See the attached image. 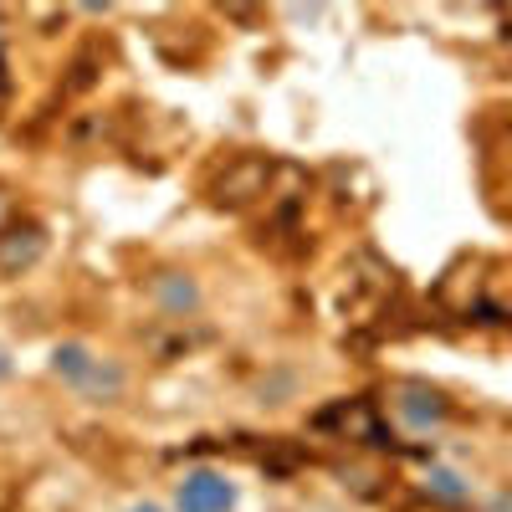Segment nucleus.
I'll use <instances>...</instances> for the list:
<instances>
[{
  "mask_svg": "<svg viewBox=\"0 0 512 512\" xmlns=\"http://www.w3.org/2000/svg\"><path fill=\"white\" fill-rule=\"evenodd\" d=\"M180 512H231L236 507V487L221 472H185L180 492H175Z\"/></svg>",
  "mask_w": 512,
  "mask_h": 512,
  "instance_id": "nucleus-1",
  "label": "nucleus"
},
{
  "mask_svg": "<svg viewBox=\"0 0 512 512\" xmlns=\"http://www.w3.org/2000/svg\"><path fill=\"white\" fill-rule=\"evenodd\" d=\"M267 180H272L267 159H236L226 175L216 180V200L221 205H246L251 195H267Z\"/></svg>",
  "mask_w": 512,
  "mask_h": 512,
  "instance_id": "nucleus-2",
  "label": "nucleus"
},
{
  "mask_svg": "<svg viewBox=\"0 0 512 512\" xmlns=\"http://www.w3.org/2000/svg\"><path fill=\"white\" fill-rule=\"evenodd\" d=\"M41 251H47V236H41L36 221H21V226H11V231H0V272L16 277V272L36 267Z\"/></svg>",
  "mask_w": 512,
  "mask_h": 512,
  "instance_id": "nucleus-3",
  "label": "nucleus"
},
{
  "mask_svg": "<svg viewBox=\"0 0 512 512\" xmlns=\"http://www.w3.org/2000/svg\"><path fill=\"white\" fill-rule=\"evenodd\" d=\"M57 374H67L72 384H82V390H118L123 384V374L118 369H103V359H93L82 344H67V349H57Z\"/></svg>",
  "mask_w": 512,
  "mask_h": 512,
  "instance_id": "nucleus-4",
  "label": "nucleus"
},
{
  "mask_svg": "<svg viewBox=\"0 0 512 512\" xmlns=\"http://www.w3.org/2000/svg\"><path fill=\"white\" fill-rule=\"evenodd\" d=\"M395 410H400L410 425H420V431H425V425H436V420H446V400L431 390V384H405L400 400H395Z\"/></svg>",
  "mask_w": 512,
  "mask_h": 512,
  "instance_id": "nucleus-5",
  "label": "nucleus"
},
{
  "mask_svg": "<svg viewBox=\"0 0 512 512\" xmlns=\"http://www.w3.org/2000/svg\"><path fill=\"white\" fill-rule=\"evenodd\" d=\"M154 297H159V303L169 308V313H185V308H195V282L190 277H180V272H164L159 282H154Z\"/></svg>",
  "mask_w": 512,
  "mask_h": 512,
  "instance_id": "nucleus-6",
  "label": "nucleus"
},
{
  "mask_svg": "<svg viewBox=\"0 0 512 512\" xmlns=\"http://www.w3.org/2000/svg\"><path fill=\"white\" fill-rule=\"evenodd\" d=\"M134 512H159V507H149V502H144V507H134Z\"/></svg>",
  "mask_w": 512,
  "mask_h": 512,
  "instance_id": "nucleus-7",
  "label": "nucleus"
},
{
  "mask_svg": "<svg viewBox=\"0 0 512 512\" xmlns=\"http://www.w3.org/2000/svg\"><path fill=\"white\" fill-rule=\"evenodd\" d=\"M0 374H6V364H0Z\"/></svg>",
  "mask_w": 512,
  "mask_h": 512,
  "instance_id": "nucleus-8",
  "label": "nucleus"
},
{
  "mask_svg": "<svg viewBox=\"0 0 512 512\" xmlns=\"http://www.w3.org/2000/svg\"><path fill=\"white\" fill-rule=\"evenodd\" d=\"M0 210H6V205H0Z\"/></svg>",
  "mask_w": 512,
  "mask_h": 512,
  "instance_id": "nucleus-9",
  "label": "nucleus"
}]
</instances>
